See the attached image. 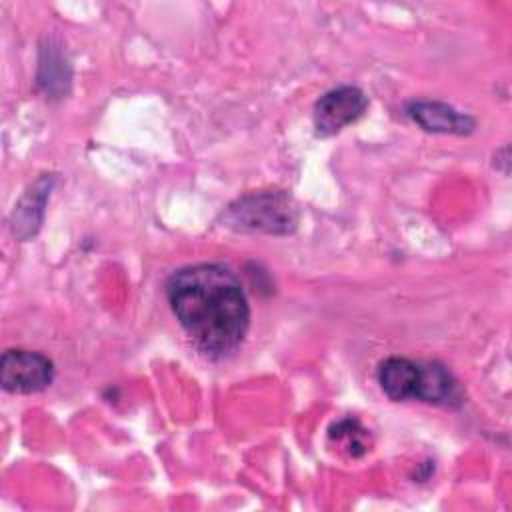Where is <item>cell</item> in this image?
Listing matches in <instances>:
<instances>
[{
    "mask_svg": "<svg viewBox=\"0 0 512 512\" xmlns=\"http://www.w3.org/2000/svg\"><path fill=\"white\" fill-rule=\"evenodd\" d=\"M330 438L340 442L342 448L348 450V454H352V456H362L368 450V440H366L368 432L356 420L338 422L332 428Z\"/></svg>",
    "mask_w": 512,
    "mask_h": 512,
    "instance_id": "obj_8",
    "label": "cell"
},
{
    "mask_svg": "<svg viewBox=\"0 0 512 512\" xmlns=\"http://www.w3.org/2000/svg\"><path fill=\"white\" fill-rule=\"evenodd\" d=\"M368 108V98L358 86H338L324 92L314 104V128L318 136H332L356 122Z\"/></svg>",
    "mask_w": 512,
    "mask_h": 512,
    "instance_id": "obj_4",
    "label": "cell"
},
{
    "mask_svg": "<svg viewBox=\"0 0 512 512\" xmlns=\"http://www.w3.org/2000/svg\"><path fill=\"white\" fill-rule=\"evenodd\" d=\"M420 378V362L402 356H390L378 366V384L382 392L394 400L404 402L416 398Z\"/></svg>",
    "mask_w": 512,
    "mask_h": 512,
    "instance_id": "obj_7",
    "label": "cell"
},
{
    "mask_svg": "<svg viewBox=\"0 0 512 512\" xmlns=\"http://www.w3.org/2000/svg\"><path fill=\"white\" fill-rule=\"evenodd\" d=\"M168 304L190 336L210 356L236 350L250 326V306L238 276L222 264H190L166 282Z\"/></svg>",
    "mask_w": 512,
    "mask_h": 512,
    "instance_id": "obj_1",
    "label": "cell"
},
{
    "mask_svg": "<svg viewBox=\"0 0 512 512\" xmlns=\"http://www.w3.org/2000/svg\"><path fill=\"white\" fill-rule=\"evenodd\" d=\"M416 400L456 408L464 402V392L460 388V382L454 378V374L438 364V362H426L420 364V378H418V390Z\"/></svg>",
    "mask_w": 512,
    "mask_h": 512,
    "instance_id": "obj_6",
    "label": "cell"
},
{
    "mask_svg": "<svg viewBox=\"0 0 512 512\" xmlns=\"http://www.w3.org/2000/svg\"><path fill=\"white\" fill-rule=\"evenodd\" d=\"M222 218L236 232L290 234L296 230L298 210L290 194L268 190L238 198L226 208Z\"/></svg>",
    "mask_w": 512,
    "mask_h": 512,
    "instance_id": "obj_2",
    "label": "cell"
},
{
    "mask_svg": "<svg viewBox=\"0 0 512 512\" xmlns=\"http://www.w3.org/2000/svg\"><path fill=\"white\" fill-rule=\"evenodd\" d=\"M54 380V364L48 356L34 350L12 348L2 354L0 382L14 394H34L48 388Z\"/></svg>",
    "mask_w": 512,
    "mask_h": 512,
    "instance_id": "obj_3",
    "label": "cell"
},
{
    "mask_svg": "<svg viewBox=\"0 0 512 512\" xmlns=\"http://www.w3.org/2000/svg\"><path fill=\"white\" fill-rule=\"evenodd\" d=\"M406 112L426 132L470 134L476 128V120L470 114L458 112L450 104L438 100H414L408 104Z\"/></svg>",
    "mask_w": 512,
    "mask_h": 512,
    "instance_id": "obj_5",
    "label": "cell"
}]
</instances>
